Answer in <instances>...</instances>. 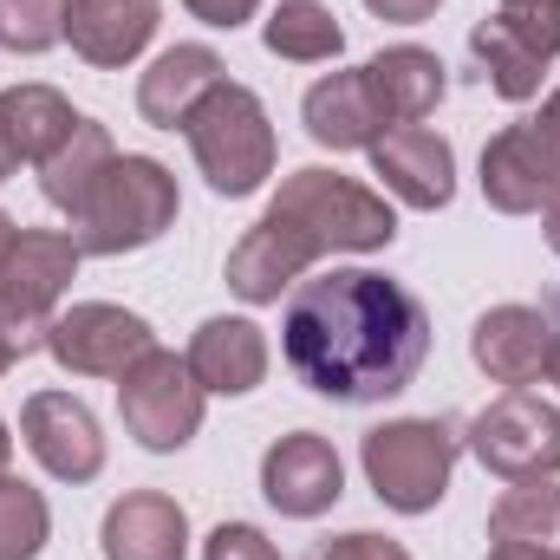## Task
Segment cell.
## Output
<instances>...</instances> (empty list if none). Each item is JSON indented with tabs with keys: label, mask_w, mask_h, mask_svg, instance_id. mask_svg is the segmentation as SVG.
<instances>
[{
	"label": "cell",
	"mask_w": 560,
	"mask_h": 560,
	"mask_svg": "<svg viewBox=\"0 0 560 560\" xmlns=\"http://www.w3.org/2000/svg\"><path fill=\"white\" fill-rule=\"evenodd\" d=\"M202 560H280L275 541L261 535V528H248V522H222L209 541H202Z\"/></svg>",
	"instance_id": "obj_30"
},
{
	"label": "cell",
	"mask_w": 560,
	"mask_h": 560,
	"mask_svg": "<svg viewBox=\"0 0 560 560\" xmlns=\"http://www.w3.org/2000/svg\"><path fill=\"white\" fill-rule=\"evenodd\" d=\"M555 189H560V156L541 143V131L528 118L489 138V150H482V196H489V209L535 215V209H548Z\"/></svg>",
	"instance_id": "obj_13"
},
{
	"label": "cell",
	"mask_w": 560,
	"mask_h": 560,
	"mask_svg": "<svg viewBox=\"0 0 560 560\" xmlns=\"http://www.w3.org/2000/svg\"><path fill=\"white\" fill-rule=\"evenodd\" d=\"M528 125H535V131H541V143H548V150L560 156V92L548 98V105H541V112H535V118H528Z\"/></svg>",
	"instance_id": "obj_34"
},
{
	"label": "cell",
	"mask_w": 560,
	"mask_h": 560,
	"mask_svg": "<svg viewBox=\"0 0 560 560\" xmlns=\"http://www.w3.org/2000/svg\"><path fill=\"white\" fill-rule=\"evenodd\" d=\"M79 275V242L59 235V229H20L13 248H7V268H0V332L13 339V352H39L46 346V326H52V306L59 293Z\"/></svg>",
	"instance_id": "obj_6"
},
{
	"label": "cell",
	"mask_w": 560,
	"mask_h": 560,
	"mask_svg": "<svg viewBox=\"0 0 560 560\" xmlns=\"http://www.w3.org/2000/svg\"><path fill=\"white\" fill-rule=\"evenodd\" d=\"M469 450L489 476L502 482H535V476H560V411L528 398V392H509L495 398L489 411H476L469 423Z\"/></svg>",
	"instance_id": "obj_8"
},
{
	"label": "cell",
	"mask_w": 560,
	"mask_h": 560,
	"mask_svg": "<svg viewBox=\"0 0 560 560\" xmlns=\"http://www.w3.org/2000/svg\"><path fill=\"white\" fill-rule=\"evenodd\" d=\"M495 20H502L535 59H560V0H502Z\"/></svg>",
	"instance_id": "obj_29"
},
{
	"label": "cell",
	"mask_w": 560,
	"mask_h": 560,
	"mask_svg": "<svg viewBox=\"0 0 560 560\" xmlns=\"http://www.w3.org/2000/svg\"><path fill=\"white\" fill-rule=\"evenodd\" d=\"M20 436H26V450L39 456V469L59 476V482H92V476L105 469L98 418H92L72 392H33L26 411H20Z\"/></svg>",
	"instance_id": "obj_10"
},
{
	"label": "cell",
	"mask_w": 560,
	"mask_h": 560,
	"mask_svg": "<svg viewBox=\"0 0 560 560\" xmlns=\"http://www.w3.org/2000/svg\"><path fill=\"white\" fill-rule=\"evenodd\" d=\"M189 372H196V385L202 392H215V398H242V392H255L261 378H268V332L255 326V319H202L196 326V339H189Z\"/></svg>",
	"instance_id": "obj_17"
},
{
	"label": "cell",
	"mask_w": 560,
	"mask_h": 560,
	"mask_svg": "<svg viewBox=\"0 0 560 560\" xmlns=\"http://www.w3.org/2000/svg\"><path fill=\"white\" fill-rule=\"evenodd\" d=\"M7 463H13V436H7V423H0V476H7Z\"/></svg>",
	"instance_id": "obj_40"
},
{
	"label": "cell",
	"mask_w": 560,
	"mask_h": 560,
	"mask_svg": "<svg viewBox=\"0 0 560 560\" xmlns=\"http://www.w3.org/2000/svg\"><path fill=\"white\" fill-rule=\"evenodd\" d=\"M0 125H7L20 163H46L59 143L79 131V112L52 85H13V92H0Z\"/></svg>",
	"instance_id": "obj_22"
},
{
	"label": "cell",
	"mask_w": 560,
	"mask_h": 560,
	"mask_svg": "<svg viewBox=\"0 0 560 560\" xmlns=\"http://www.w3.org/2000/svg\"><path fill=\"white\" fill-rule=\"evenodd\" d=\"M13 235H20V229H13V215L0 209V268H7V248H13Z\"/></svg>",
	"instance_id": "obj_38"
},
{
	"label": "cell",
	"mask_w": 560,
	"mask_h": 560,
	"mask_svg": "<svg viewBox=\"0 0 560 560\" xmlns=\"http://www.w3.org/2000/svg\"><path fill=\"white\" fill-rule=\"evenodd\" d=\"M372 176H385L405 209H443L456 196V150L430 125H392L372 143Z\"/></svg>",
	"instance_id": "obj_14"
},
{
	"label": "cell",
	"mask_w": 560,
	"mask_h": 560,
	"mask_svg": "<svg viewBox=\"0 0 560 560\" xmlns=\"http://www.w3.org/2000/svg\"><path fill=\"white\" fill-rule=\"evenodd\" d=\"M189 555V515L163 489H131L105 515V560H183Z\"/></svg>",
	"instance_id": "obj_18"
},
{
	"label": "cell",
	"mask_w": 560,
	"mask_h": 560,
	"mask_svg": "<svg viewBox=\"0 0 560 560\" xmlns=\"http://www.w3.org/2000/svg\"><path fill=\"white\" fill-rule=\"evenodd\" d=\"M541 222H548V248L560 255V189L548 196V209H541Z\"/></svg>",
	"instance_id": "obj_36"
},
{
	"label": "cell",
	"mask_w": 560,
	"mask_h": 560,
	"mask_svg": "<svg viewBox=\"0 0 560 560\" xmlns=\"http://www.w3.org/2000/svg\"><path fill=\"white\" fill-rule=\"evenodd\" d=\"M46 352H52L66 372H79V378H125L143 352H156V332H150V319H138L131 306L79 300V306L52 313Z\"/></svg>",
	"instance_id": "obj_9"
},
{
	"label": "cell",
	"mask_w": 560,
	"mask_h": 560,
	"mask_svg": "<svg viewBox=\"0 0 560 560\" xmlns=\"http://www.w3.org/2000/svg\"><path fill=\"white\" fill-rule=\"evenodd\" d=\"M112 156H118V150H112V138H105V125L79 118V131H72V138L39 163V196H46L52 209H66V215H72V209L98 189V176L112 170Z\"/></svg>",
	"instance_id": "obj_23"
},
{
	"label": "cell",
	"mask_w": 560,
	"mask_h": 560,
	"mask_svg": "<svg viewBox=\"0 0 560 560\" xmlns=\"http://www.w3.org/2000/svg\"><path fill=\"white\" fill-rule=\"evenodd\" d=\"M261 39L275 59H293V66H319V59L346 52V26L326 0H280L261 26Z\"/></svg>",
	"instance_id": "obj_24"
},
{
	"label": "cell",
	"mask_w": 560,
	"mask_h": 560,
	"mask_svg": "<svg viewBox=\"0 0 560 560\" xmlns=\"http://www.w3.org/2000/svg\"><path fill=\"white\" fill-rule=\"evenodd\" d=\"M378 20H392V26H418V20H430L443 0H365Z\"/></svg>",
	"instance_id": "obj_33"
},
{
	"label": "cell",
	"mask_w": 560,
	"mask_h": 560,
	"mask_svg": "<svg viewBox=\"0 0 560 560\" xmlns=\"http://www.w3.org/2000/svg\"><path fill=\"white\" fill-rule=\"evenodd\" d=\"M300 118H306V138L326 143V150H372V143L392 131L385 112L372 105L365 72H326V79L306 92Z\"/></svg>",
	"instance_id": "obj_19"
},
{
	"label": "cell",
	"mask_w": 560,
	"mask_h": 560,
	"mask_svg": "<svg viewBox=\"0 0 560 560\" xmlns=\"http://www.w3.org/2000/svg\"><path fill=\"white\" fill-rule=\"evenodd\" d=\"M365 85H372V105L385 112V125H418L443 105L450 79H443V59L423 52V46H385L378 59L359 66Z\"/></svg>",
	"instance_id": "obj_20"
},
{
	"label": "cell",
	"mask_w": 560,
	"mask_h": 560,
	"mask_svg": "<svg viewBox=\"0 0 560 560\" xmlns=\"http://www.w3.org/2000/svg\"><path fill=\"white\" fill-rule=\"evenodd\" d=\"M183 138H189L196 170L209 176L215 196H255V189L275 176V125H268V105H261L248 85H229V79H222V85L189 112Z\"/></svg>",
	"instance_id": "obj_4"
},
{
	"label": "cell",
	"mask_w": 560,
	"mask_h": 560,
	"mask_svg": "<svg viewBox=\"0 0 560 560\" xmlns=\"http://www.w3.org/2000/svg\"><path fill=\"white\" fill-rule=\"evenodd\" d=\"M46 535H52L46 495L20 476H0V560H39Z\"/></svg>",
	"instance_id": "obj_27"
},
{
	"label": "cell",
	"mask_w": 560,
	"mask_h": 560,
	"mask_svg": "<svg viewBox=\"0 0 560 560\" xmlns=\"http://www.w3.org/2000/svg\"><path fill=\"white\" fill-rule=\"evenodd\" d=\"M13 359H20V352H13V339L0 332V378H7V365H13Z\"/></svg>",
	"instance_id": "obj_39"
},
{
	"label": "cell",
	"mask_w": 560,
	"mask_h": 560,
	"mask_svg": "<svg viewBox=\"0 0 560 560\" xmlns=\"http://www.w3.org/2000/svg\"><path fill=\"white\" fill-rule=\"evenodd\" d=\"M222 72H229V66H222L215 46H170V52H156L150 72L138 79L143 125H156V131H183L189 112L222 85Z\"/></svg>",
	"instance_id": "obj_16"
},
{
	"label": "cell",
	"mask_w": 560,
	"mask_h": 560,
	"mask_svg": "<svg viewBox=\"0 0 560 560\" xmlns=\"http://www.w3.org/2000/svg\"><path fill=\"white\" fill-rule=\"evenodd\" d=\"M268 222H280L313 261L319 255H372V248H392V235H398L392 202L339 170H293L268 202Z\"/></svg>",
	"instance_id": "obj_2"
},
{
	"label": "cell",
	"mask_w": 560,
	"mask_h": 560,
	"mask_svg": "<svg viewBox=\"0 0 560 560\" xmlns=\"http://www.w3.org/2000/svg\"><path fill=\"white\" fill-rule=\"evenodd\" d=\"M469 52H476V66H482V79L509 98V105H528L535 92H541V72H548V59H535L502 20H482L476 33H469Z\"/></svg>",
	"instance_id": "obj_26"
},
{
	"label": "cell",
	"mask_w": 560,
	"mask_h": 560,
	"mask_svg": "<svg viewBox=\"0 0 560 560\" xmlns=\"http://www.w3.org/2000/svg\"><path fill=\"white\" fill-rule=\"evenodd\" d=\"M183 7H189L202 26H229V33H235L242 20H255V7H261V0H183Z\"/></svg>",
	"instance_id": "obj_32"
},
{
	"label": "cell",
	"mask_w": 560,
	"mask_h": 560,
	"mask_svg": "<svg viewBox=\"0 0 560 560\" xmlns=\"http://www.w3.org/2000/svg\"><path fill=\"white\" fill-rule=\"evenodd\" d=\"M261 495L275 502L280 515H293V522L326 515V509L346 495L339 450H332L319 430H293V436H280L275 450L261 456Z\"/></svg>",
	"instance_id": "obj_12"
},
{
	"label": "cell",
	"mask_w": 560,
	"mask_h": 560,
	"mask_svg": "<svg viewBox=\"0 0 560 560\" xmlns=\"http://www.w3.org/2000/svg\"><path fill=\"white\" fill-rule=\"evenodd\" d=\"M306 268H313V255H306L280 222H268V215L229 248V287H235L248 306H275L287 287L306 280Z\"/></svg>",
	"instance_id": "obj_21"
},
{
	"label": "cell",
	"mask_w": 560,
	"mask_h": 560,
	"mask_svg": "<svg viewBox=\"0 0 560 560\" xmlns=\"http://www.w3.org/2000/svg\"><path fill=\"white\" fill-rule=\"evenodd\" d=\"M555 313L548 306H522V300H509V306H489L482 319H476V332H469V359L495 378V385H535V378H548V359H555Z\"/></svg>",
	"instance_id": "obj_11"
},
{
	"label": "cell",
	"mask_w": 560,
	"mask_h": 560,
	"mask_svg": "<svg viewBox=\"0 0 560 560\" xmlns=\"http://www.w3.org/2000/svg\"><path fill=\"white\" fill-rule=\"evenodd\" d=\"M548 378L560 385V339H555V359H548Z\"/></svg>",
	"instance_id": "obj_41"
},
{
	"label": "cell",
	"mask_w": 560,
	"mask_h": 560,
	"mask_svg": "<svg viewBox=\"0 0 560 560\" xmlns=\"http://www.w3.org/2000/svg\"><path fill=\"white\" fill-rule=\"evenodd\" d=\"M313 560H411L405 555V541H392V535H372V528H352V535H332V541H319Z\"/></svg>",
	"instance_id": "obj_31"
},
{
	"label": "cell",
	"mask_w": 560,
	"mask_h": 560,
	"mask_svg": "<svg viewBox=\"0 0 560 560\" xmlns=\"http://www.w3.org/2000/svg\"><path fill=\"white\" fill-rule=\"evenodd\" d=\"M20 170V156H13V138H7V125H0V183Z\"/></svg>",
	"instance_id": "obj_37"
},
{
	"label": "cell",
	"mask_w": 560,
	"mask_h": 560,
	"mask_svg": "<svg viewBox=\"0 0 560 560\" xmlns=\"http://www.w3.org/2000/svg\"><path fill=\"white\" fill-rule=\"evenodd\" d=\"M489 560H555V555H541V548H515V541H495Z\"/></svg>",
	"instance_id": "obj_35"
},
{
	"label": "cell",
	"mask_w": 560,
	"mask_h": 560,
	"mask_svg": "<svg viewBox=\"0 0 560 560\" xmlns=\"http://www.w3.org/2000/svg\"><path fill=\"white\" fill-rule=\"evenodd\" d=\"M280 352L306 392L332 405H385L430 359V313L405 280L332 268L287 293Z\"/></svg>",
	"instance_id": "obj_1"
},
{
	"label": "cell",
	"mask_w": 560,
	"mask_h": 560,
	"mask_svg": "<svg viewBox=\"0 0 560 560\" xmlns=\"http://www.w3.org/2000/svg\"><path fill=\"white\" fill-rule=\"evenodd\" d=\"M456 450L463 436L443 418H398L378 423L365 436V482L385 509L398 515H430L450 489V469H456Z\"/></svg>",
	"instance_id": "obj_5"
},
{
	"label": "cell",
	"mask_w": 560,
	"mask_h": 560,
	"mask_svg": "<svg viewBox=\"0 0 560 560\" xmlns=\"http://www.w3.org/2000/svg\"><path fill=\"white\" fill-rule=\"evenodd\" d=\"M163 20V0H66V39L85 66H131Z\"/></svg>",
	"instance_id": "obj_15"
},
{
	"label": "cell",
	"mask_w": 560,
	"mask_h": 560,
	"mask_svg": "<svg viewBox=\"0 0 560 560\" xmlns=\"http://www.w3.org/2000/svg\"><path fill=\"white\" fill-rule=\"evenodd\" d=\"M66 39V0H0V46L7 52H46Z\"/></svg>",
	"instance_id": "obj_28"
},
{
	"label": "cell",
	"mask_w": 560,
	"mask_h": 560,
	"mask_svg": "<svg viewBox=\"0 0 560 560\" xmlns=\"http://www.w3.org/2000/svg\"><path fill=\"white\" fill-rule=\"evenodd\" d=\"M202 405H209V392L196 385V372H189V359H176V352H143L138 365L118 378V418L125 430L138 436L143 450H156V456H170V450H183L196 430H202Z\"/></svg>",
	"instance_id": "obj_7"
},
{
	"label": "cell",
	"mask_w": 560,
	"mask_h": 560,
	"mask_svg": "<svg viewBox=\"0 0 560 560\" xmlns=\"http://www.w3.org/2000/svg\"><path fill=\"white\" fill-rule=\"evenodd\" d=\"M176 209H183L176 176L156 156H112L98 189L72 209V242L79 255H138L150 242H163Z\"/></svg>",
	"instance_id": "obj_3"
},
{
	"label": "cell",
	"mask_w": 560,
	"mask_h": 560,
	"mask_svg": "<svg viewBox=\"0 0 560 560\" xmlns=\"http://www.w3.org/2000/svg\"><path fill=\"white\" fill-rule=\"evenodd\" d=\"M489 541L541 548V555L560 560V482H548V476L515 482V489L489 509Z\"/></svg>",
	"instance_id": "obj_25"
}]
</instances>
